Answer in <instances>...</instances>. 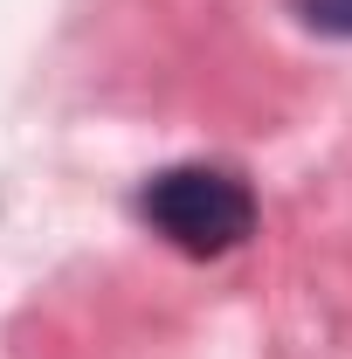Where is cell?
<instances>
[{"instance_id": "obj_1", "label": "cell", "mask_w": 352, "mask_h": 359, "mask_svg": "<svg viewBox=\"0 0 352 359\" xmlns=\"http://www.w3.org/2000/svg\"><path fill=\"white\" fill-rule=\"evenodd\" d=\"M138 222L159 242H173L180 256H228L256 235V194L228 166L187 159L138 187Z\"/></svg>"}, {"instance_id": "obj_2", "label": "cell", "mask_w": 352, "mask_h": 359, "mask_svg": "<svg viewBox=\"0 0 352 359\" xmlns=\"http://www.w3.org/2000/svg\"><path fill=\"white\" fill-rule=\"evenodd\" d=\"M290 7H297V21H304V28L352 42V0H290Z\"/></svg>"}]
</instances>
